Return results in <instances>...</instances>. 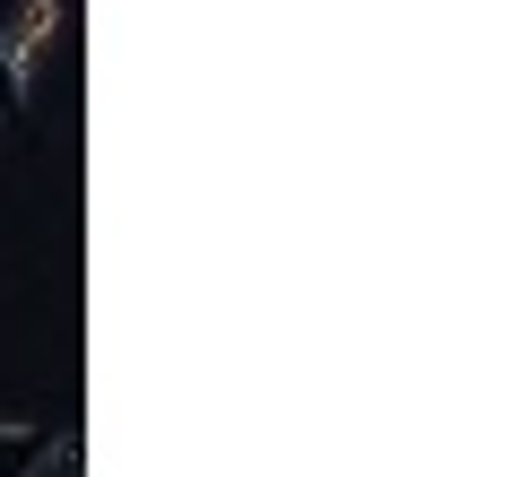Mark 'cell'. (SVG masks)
I'll use <instances>...</instances> for the list:
<instances>
[{
	"label": "cell",
	"mask_w": 512,
	"mask_h": 477,
	"mask_svg": "<svg viewBox=\"0 0 512 477\" xmlns=\"http://www.w3.org/2000/svg\"><path fill=\"white\" fill-rule=\"evenodd\" d=\"M18 96H27V79H18V61H9V44H0V113L18 105Z\"/></svg>",
	"instance_id": "3957f363"
},
{
	"label": "cell",
	"mask_w": 512,
	"mask_h": 477,
	"mask_svg": "<svg viewBox=\"0 0 512 477\" xmlns=\"http://www.w3.org/2000/svg\"><path fill=\"white\" fill-rule=\"evenodd\" d=\"M44 469H53L44 425H0V477H44Z\"/></svg>",
	"instance_id": "7a4b0ae2"
},
{
	"label": "cell",
	"mask_w": 512,
	"mask_h": 477,
	"mask_svg": "<svg viewBox=\"0 0 512 477\" xmlns=\"http://www.w3.org/2000/svg\"><path fill=\"white\" fill-rule=\"evenodd\" d=\"M9 44V61H18V79H44V61H53V44H61V0H18V27L0 35Z\"/></svg>",
	"instance_id": "6da1fadb"
}]
</instances>
